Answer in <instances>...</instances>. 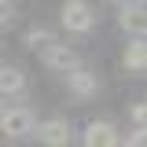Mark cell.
Masks as SVG:
<instances>
[{
	"mask_svg": "<svg viewBox=\"0 0 147 147\" xmlns=\"http://www.w3.org/2000/svg\"><path fill=\"white\" fill-rule=\"evenodd\" d=\"M63 26L70 33H88L96 26V11H92L85 0H66L63 4Z\"/></svg>",
	"mask_w": 147,
	"mask_h": 147,
	"instance_id": "1",
	"label": "cell"
},
{
	"mask_svg": "<svg viewBox=\"0 0 147 147\" xmlns=\"http://www.w3.org/2000/svg\"><path fill=\"white\" fill-rule=\"evenodd\" d=\"M0 132H4L7 140H18V136L33 132V110H26V107L4 110V114H0Z\"/></svg>",
	"mask_w": 147,
	"mask_h": 147,
	"instance_id": "2",
	"label": "cell"
},
{
	"mask_svg": "<svg viewBox=\"0 0 147 147\" xmlns=\"http://www.w3.org/2000/svg\"><path fill=\"white\" fill-rule=\"evenodd\" d=\"M44 66L52 74H70L74 66H81V59H77V52L74 48H66V44H44Z\"/></svg>",
	"mask_w": 147,
	"mask_h": 147,
	"instance_id": "3",
	"label": "cell"
},
{
	"mask_svg": "<svg viewBox=\"0 0 147 147\" xmlns=\"http://www.w3.org/2000/svg\"><path fill=\"white\" fill-rule=\"evenodd\" d=\"M66 77H70V92H74V96H81V99H92V96L99 92V85H96V74H92V70L74 66Z\"/></svg>",
	"mask_w": 147,
	"mask_h": 147,
	"instance_id": "4",
	"label": "cell"
},
{
	"mask_svg": "<svg viewBox=\"0 0 147 147\" xmlns=\"http://www.w3.org/2000/svg\"><path fill=\"white\" fill-rule=\"evenodd\" d=\"M85 144L88 147H110V144H118V129L110 121H92L85 129Z\"/></svg>",
	"mask_w": 147,
	"mask_h": 147,
	"instance_id": "5",
	"label": "cell"
},
{
	"mask_svg": "<svg viewBox=\"0 0 147 147\" xmlns=\"http://www.w3.org/2000/svg\"><path fill=\"white\" fill-rule=\"evenodd\" d=\"M37 136H40V144H52V147H63L70 140V125L63 121V118H52V121H44V125L37 129Z\"/></svg>",
	"mask_w": 147,
	"mask_h": 147,
	"instance_id": "6",
	"label": "cell"
},
{
	"mask_svg": "<svg viewBox=\"0 0 147 147\" xmlns=\"http://www.w3.org/2000/svg\"><path fill=\"white\" fill-rule=\"evenodd\" d=\"M26 88V74L18 66H0V96H18Z\"/></svg>",
	"mask_w": 147,
	"mask_h": 147,
	"instance_id": "7",
	"label": "cell"
},
{
	"mask_svg": "<svg viewBox=\"0 0 147 147\" xmlns=\"http://www.w3.org/2000/svg\"><path fill=\"white\" fill-rule=\"evenodd\" d=\"M125 66L132 74H144L147 70V44H144V37H136V40L125 48Z\"/></svg>",
	"mask_w": 147,
	"mask_h": 147,
	"instance_id": "8",
	"label": "cell"
},
{
	"mask_svg": "<svg viewBox=\"0 0 147 147\" xmlns=\"http://www.w3.org/2000/svg\"><path fill=\"white\" fill-rule=\"evenodd\" d=\"M144 26H147L144 7H125V11H121V30H129V33H136V37H144Z\"/></svg>",
	"mask_w": 147,
	"mask_h": 147,
	"instance_id": "9",
	"label": "cell"
},
{
	"mask_svg": "<svg viewBox=\"0 0 147 147\" xmlns=\"http://www.w3.org/2000/svg\"><path fill=\"white\" fill-rule=\"evenodd\" d=\"M55 37L48 33V30H30L26 33V44H33V48H44V44H52Z\"/></svg>",
	"mask_w": 147,
	"mask_h": 147,
	"instance_id": "10",
	"label": "cell"
},
{
	"mask_svg": "<svg viewBox=\"0 0 147 147\" xmlns=\"http://www.w3.org/2000/svg\"><path fill=\"white\" fill-rule=\"evenodd\" d=\"M15 18V0H0V26H7Z\"/></svg>",
	"mask_w": 147,
	"mask_h": 147,
	"instance_id": "11",
	"label": "cell"
},
{
	"mask_svg": "<svg viewBox=\"0 0 147 147\" xmlns=\"http://www.w3.org/2000/svg\"><path fill=\"white\" fill-rule=\"evenodd\" d=\"M144 140H147V136H144V129H136V132H129V136H125V144H129V147H140Z\"/></svg>",
	"mask_w": 147,
	"mask_h": 147,
	"instance_id": "12",
	"label": "cell"
},
{
	"mask_svg": "<svg viewBox=\"0 0 147 147\" xmlns=\"http://www.w3.org/2000/svg\"><path fill=\"white\" fill-rule=\"evenodd\" d=\"M132 118L144 125V118H147V107H144V103H136V107H132Z\"/></svg>",
	"mask_w": 147,
	"mask_h": 147,
	"instance_id": "13",
	"label": "cell"
},
{
	"mask_svg": "<svg viewBox=\"0 0 147 147\" xmlns=\"http://www.w3.org/2000/svg\"><path fill=\"white\" fill-rule=\"evenodd\" d=\"M110 4H125V0H110Z\"/></svg>",
	"mask_w": 147,
	"mask_h": 147,
	"instance_id": "14",
	"label": "cell"
}]
</instances>
